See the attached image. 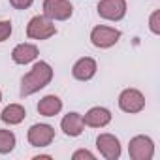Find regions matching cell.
Here are the masks:
<instances>
[{"instance_id": "obj_14", "label": "cell", "mask_w": 160, "mask_h": 160, "mask_svg": "<svg viewBox=\"0 0 160 160\" xmlns=\"http://www.w3.org/2000/svg\"><path fill=\"white\" fill-rule=\"evenodd\" d=\"M60 109H62V102L55 94H47L38 102V111L43 117H55L60 113Z\"/></svg>"}, {"instance_id": "obj_16", "label": "cell", "mask_w": 160, "mask_h": 160, "mask_svg": "<svg viewBox=\"0 0 160 160\" xmlns=\"http://www.w3.org/2000/svg\"><path fill=\"white\" fill-rule=\"evenodd\" d=\"M15 147V134L10 130H0V152H12Z\"/></svg>"}, {"instance_id": "obj_7", "label": "cell", "mask_w": 160, "mask_h": 160, "mask_svg": "<svg viewBox=\"0 0 160 160\" xmlns=\"http://www.w3.org/2000/svg\"><path fill=\"white\" fill-rule=\"evenodd\" d=\"M98 15L108 21H121L126 15V0H100Z\"/></svg>"}, {"instance_id": "obj_1", "label": "cell", "mask_w": 160, "mask_h": 160, "mask_svg": "<svg viewBox=\"0 0 160 160\" xmlns=\"http://www.w3.org/2000/svg\"><path fill=\"white\" fill-rule=\"evenodd\" d=\"M51 79H53V68L43 60L36 62L32 66V70L21 81V96H30V94L38 92L40 89H43L51 83Z\"/></svg>"}, {"instance_id": "obj_12", "label": "cell", "mask_w": 160, "mask_h": 160, "mask_svg": "<svg viewBox=\"0 0 160 160\" xmlns=\"http://www.w3.org/2000/svg\"><path fill=\"white\" fill-rule=\"evenodd\" d=\"M60 128L66 136L70 138H77V136H81L83 128H85V122H83V117L79 115V113H68L62 122H60Z\"/></svg>"}, {"instance_id": "obj_13", "label": "cell", "mask_w": 160, "mask_h": 160, "mask_svg": "<svg viewBox=\"0 0 160 160\" xmlns=\"http://www.w3.org/2000/svg\"><path fill=\"white\" fill-rule=\"evenodd\" d=\"M36 57H38V47L32 43H19L12 51V58L17 64H28V62L36 60Z\"/></svg>"}, {"instance_id": "obj_3", "label": "cell", "mask_w": 160, "mask_h": 160, "mask_svg": "<svg viewBox=\"0 0 160 160\" xmlns=\"http://www.w3.org/2000/svg\"><path fill=\"white\" fill-rule=\"evenodd\" d=\"M73 13L68 0H43V17L49 21H66Z\"/></svg>"}, {"instance_id": "obj_19", "label": "cell", "mask_w": 160, "mask_h": 160, "mask_svg": "<svg viewBox=\"0 0 160 160\" xmlns=\"http://www.w3.org/2000/svg\"><path fill=\"white\" fill-rule=\"evenodd\" d=\"M32 2H34V0H10V4L15 10H27V8L32 6Z\"/></svg>"}, {"instance_id": "obj_2", "label": "cell", "mask_w": 160, "mask_h": 160, "mask_svg": "<svg viewBox=\"0 0 160 160\" xmlns=\"http://www.w3.org/2000/svg\"><path fill=\"white\" fill-rule=\"evenodd\" d=\"M55 34H57L55 25L43 15L32 17L28 21V25H27V36L32 38V40H47V38H51Z\"/></svg>"}, {"instance_id": "obj_9", "label": "cell", "mask_w": 160, "mask_h": 160, "mask_svg": "<svg viewBox=\"0 0 160 160\" xmlns=\"http://www.w3.org/2000/svg\"><path fill=\"white\" fill-rule=\"evenodd\" d=\"M55 138V130L49 124H32L28 130V143L32 147H47Z\"/></svg>"}, {"instance_id": "obj_5", "label": "cell", "mask_w": 160, "mask_h": 160, "mask_svg": "<svg viewBox=\"0 0 160 160\" xmlns=\"http://www.w3.org/2000/svg\"><path fill=\"white\" fill-rule=\"evenodd\" d=\"M121 38V32L117 28H111V27H94L92 32H91V42L94 47H100V49H108L111 45H115Z\"/></svg>"}, {"instance_id": "obj_6", "label": "cell", "mask_w": 160, "mask_h": 160, "mask_svg": "<svg viewBox=\"0 0 160 160\" xmlns=\"http://www.w3.org/2000/svg\"><path fill=\"white\" fill-rule=\"evenodd\" d=\"M119 108L124 113H139L145 108V96L138 89H124L119 96Z\"/></svg>"}, {"instance_id": "obj_8", "label": "cell", "mask_w": 160, "mask_h": 160, "mask_svg": "<svg viewBox=\"0 0 160 160\" xmlns=\"http://www.w3.org/2000/svg\"><path fill=\"white\" fill-rule=\"evenodd\" d=\"M96 147L100 154L108 160H117L121 156V143L113 134H100L96 138Z\"/></svg>"}, {"instance_id": "obj_20", "label": "cell", "mask_w": 160, "mask_h": 160, "mask_svg": "<svg viewBox=\"0 0 160 160\" xmlns=\"http://www.w3.org/2000/svg\"><path fill=\"white\" fill-rule=\"evenodd\" d=\"M79 158H89V160H94V154H92V152H89V151H85V149H81V151H75V152H73V160H79Z\"/></svg>"}, {"instance_id": "obj_18", "label": "cell", "mask_w": 160, "mask_h": 160, "mask_svg": "<svg viewBox=\"0 0 160 160\" xmlns=\"http://www.w3.org/2000/svg\"><path fill=\"white\" fill-rule=\"evenodd\" d=\"M12 34V23L10 21H0V42L8 40Z\"/></svg>"}, {"instance_id": "obj_10", "label": "cell", "mask_w": 160, "mask_h": 160, "mask_svg": "<svg viewBox=\"0 0 160 160\" xmlns=\"http://www.w3.org/2000/svg\"><path fill=\"white\" fill-rule=\"evenodd\" d=\"M98 66H96V60L91 58V57H83V58H79L73 68H72V73L75 79H79V81H89L91 77H94Z\"/></svg>"}, {"instance_id": "obj_21", "label": "cell", "mask_w": 160, "mask_h": 160, "mask_svg": "<svg viewBox=\"0 0 160 160\" xmlns=\"http://www.w3.org/2000/svg\"><path fill=\"white\" fill-rule=\"evenodd\" d=\"M0 100H2V92H0Z\"/></svg>"}, {"instance_id": "obj_17", "label": "cell", "mask_w": 160, "mask_h": 160, "mask_svg": "<svg viewBox=\"0 0 160 160\" xmlns=\"http://www.w3.org/2000/svg\"><path fill=\"white\" fill-rule=\"evenodd\" d=\"M149 27H151V30H152L154 34H160V10L152 12V15H151V19H149Z\"/></svg>"}, {"instance_id": "obj_11", "label": "cell", "mask_w": 160, "mask_h": 160, "mask_svg": "<svg viewBox=\"0 0 160 160\" xmlns=\"http://www.w3.org/2000/svg\"><path fill=\"white\" fill-rule=\"evenodd\" d=\"M83 122L87 126H92V128H102V126H108L111 122V113L106 108H92L85 113Z\"/></svg>"}, {"instance_id": "obj_15", "label": "cell", "mask_w": 160, "mask_h": 160, "mask_svg": "<svg viewBox=\"0 0 160 160\" xmlns=\"http://www.w3.org/2000/svg\"><path fill=\"white\" fill-rule=\"evenodd\" d=\"M25 115H27V111H25L23 106H19V104H10V106L2 111L0 119H2L6 124H19V122H23Z\"/></svg>"}, {"instance_id": "obj_4", "label": "cell", "mask_w": 160, "mask_h": 160, "mask_svg": "<svg viewBox=\"0 0 160 160\" xmlns=\"http://www.w3.org/2000/svg\"><path fill=\"white\" fill-rule=\"evenodd\" d=\"M128 154L132 160H151L154 154V143L147 136H136L128 143Z\"/></svg>"}]
</instances>
